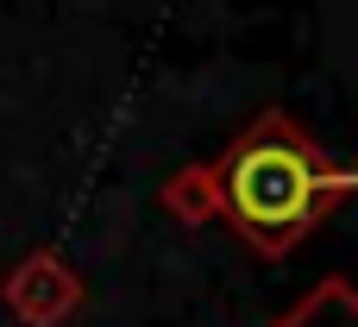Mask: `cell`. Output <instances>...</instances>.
<instances>
[{
    "mask_svg": "<svg viewBox=\"0 0 358 327\" xmlns=\"http://www.w3.org/2000/svg\"><path fill=\"white\" fill-rule=\"evenodd\" d=\"M321 183H327V170H321L289 132L271 126V132H252V139L233 151V164H227V208L239 214L245 233L283 239V233H296V227L315 214Z\"/></svg>",
    "mask_w": 358,
    "mask_h": 327,
    "instance_id": "obj_1",
    "label": "cell"
}]
</instances>
